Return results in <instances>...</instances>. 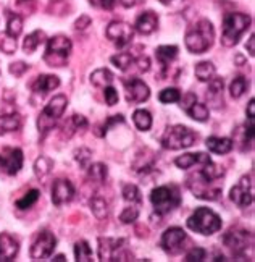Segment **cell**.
Here are the masks:
<instances>
[{
    "instance_id": "obj_1",
    "label": "cell",
    "mask_w": 255,
    "mask_h": 262,
    "mask_svg": "<svg viewBox=\"0 0 255 262\" xmlns=\"http://www.w3.org/2000/svg\"><path fill=\"white\" fill-rule=\"evenodd\" d=\"M213 39H215V29H213V25L208 21V19L203 18L188 31L184 44L189 52L203 54L212 47Z\"/></svg>"
},
{
    "instance_id": "obj_2",
    "label": "cell",
    "mask_w": 255,
    "mask_h": 262,
    "mask_svg": "<svg viewBox=\"0 0 255 262\" xmlns=\"http://www.w3.org/2000/svg\"><path fill=\"white\" fill-rule=\"evenodd\" d=\"M250 16L246 13H228L223 19V36L221 44L224 47H233L239 42L241 34L250 26Z\"/></svg>"
},
{
    "instance_id": "obj_3",
    "label": "cell",
    "mask_w": 255,
    "mask_h": 262,
    "mask_svg": "<svg viewBox=\"0 0 255 262\" xmlns=\"http://www.w3.org/2000/svg\"><path fill=\"white\" fill-rule=\"evenodd\" d=\"M188 227L196 231V233L210 236L221 228V219L218 214L213 212L208 207H199L196 212H194L188 219Z\"/></svg>"
},
{
    "instance_id": "obj_4",
    "label": "cell",
    "mask_w": 255,
    "mask_h": 262,
    "mask_svg": "<svg viewBox=\"0 0 255 262\" xmlns=\"http://www.w3.org/2000/svg\"><path fill=\"white\" fill-rule=\"evenodd\" d=\"M66 104L68 100L63 94L60 96H55L50 102L44 107V110L40 112L39 118H37V128H39V133H49L50 129H52L57 122L60 120V117L63 115L65 108H66Z\"/></svg>"
},
{
    "instance_id": "obj_5",
    "label": "cell",
    "mask_w": 255,
    "mask_h": 262,
    "mask_svg": "<svg viewBox=\"0 0 255 262\" xmlns=\"http://www.w3.org/2000/svg\"><path fill=\"white\" fill-rule=\"evenodd\" d=\"M150 203L160 215L170 214L181 203L179 191L176 186H158L150 193Z\"/></svg>"
},
{
    "instance_id": "obj_6",
    "label": "cell",
    "mask_w": 255,
    "mask_h": 262,
    "mask_svg": "<svg viewBox=\"0 0 255 262\" xmlns=\"http://www.w3.org/2000/svg\"><path fill=\"white\" fill-rule=\"evenodd\" d=\"M196 143V133L182 125L170 126L165 135L161 138V146L170 150H179V149H188Z\"/></svg>"
},
{
    "instance_id": "obj_7",
    "label": "cell",
    "mask_w": 255,
    "mask_h": 262,
    "mask_svg": "<svg viewBox=\"0 0 255 262\" xmlns=\"http://www.w3.org/2000/svg\"><path fill=\"white\" fill-rule=\"evenodd\" d=\"M71 41L66 36H54L49 39L44 60L50 67H63L71 54Z\"/></svg>"
},
{
    "instance_id": "obj_8",
    "label": "cell",
    "mask_w": 255,
    "mask_h": 262,
    "mask_svg": "<svg viewBox=\"0 0 255 262\" xmlns=\"http://www.w3.org/2000/svg\"><path fill=\"white\" fill-rule=\"evenodd\" d=\"M125 239L99 238V257L100 260H129V253L125 249Z\"/></svg>"
},
{
    "instance_id": "obj_9",
    "label": "cell",
    "mask_w": 255,
    "mask_h": 262,
    "mask_svg": "<svg viewBox=\"0 0 255 262\" xmlns=\"http://www.w3.org/2000/svg\"><path fill=\"white\" fill-rule=\"evenodd\" d=\"M215 180H208L200 172L188 178V186L194 193V196L205 201H215L221 194V186H212Z\"/></svg>"
},
{
    "instance_id": "obj_10",
    "label": "cell",
    "mask_w": 255,
    "mask_h": 262,
    "mask_svg": "<svg viewBox=\"0 0 255 262\" xmlns=\"http://www.w3.org/2000/svg\"><path fill=\"white\" fill-rule=\"evenodd\" d=\"M223 243L236 256H242V254H246L247 248L252 246L253 238L246 230H229L228 233L223 236Z\"/></svg>"
},
{
    "instance_id": "obj_11",
    "label": "cell",
    "mask_w": 255,
    "mask_h": 262,
    "mask_svg": "<svg viewBox=\"0 0 255 262\" xmlns=\"http://www.w3.org/2000/svg\"><path fill=\"white\" fill-rule=\"evenodd\" d=\"M57 246V238L54 233H50L49 230L40 231L37 239L33 243L31 246V257L34 260H40V259H45L50 254L54 253V249Z\"/></svg>"
},
{
    "instance_id": "obj_12",
    "label": "cell",
    "mask_w": 255,
    "mask_h": 262,
    "mask_svg": "<svg viewBox=\"0 0 255 262\" xmlns=\"http://www.w3.org/2000/svg\"><path fill=\"white\" fill-rule=\"evenodd\" d=\"M107 37L113 42L117 47H125L128 46L132 37H134V29L132 26H129L128 23L123 21H111L107 26Z\"/></svg>"
},
{
    "instance_id": "obj_13",
    "label": "cell",
    "mask_w": 255,
    "mask_h": 262,
    "mask_svg": "<svg viewBox=\"0 0 255 262\" xmlns=\"http://www.w3.org/2000/svg\"><path fill=\"white\" fill-rule=\"evenodd\" d=\"M23 167V150L21 149H4L0 152V172L5 175H16Z\"/></svg>"
},
{
    "instance_id": "obj_14",
    "label": "cell",
    "mask_w": 255,
    "mask_h": 262,
    "mask_svg": "<svg viewBox=\"0 0 255 262\" xmlns=\"http://www.w3.org/2000/svg\"><path fill=\"white\" fill-rule=\"evenodd\" d=\"M186 231L182 228H178V227H173V228H168L165 233H163L161 236V241L160 245L163 248V251L168 254H178L181 253V249L184 248L182 245H184L186 241Z\"/></svg>"
},
{
    "instance_id": "obj_15",
    "label": "cell",
    "mask_w": 255,
    "mask_h": 262,
    "mask_svg": "<svg viewBox=\"0 0 255 262\" xmlns=\"http://www.w3.org/2000/svg\"><path fill=\"white\" fill-rule=\"evenodd\" d=\"M231 201L239 207L250 206L253 201V189H252V181L249 177H242L239 183L231 189L229 193Z\"/></svg>"
},
{
    "instance_id": "obj_16",
    "label": "cell",
    "mask_w": 255,
    "mask_h": 262,
    "mask_svg": "<svg viewBox=\"0 0 255 262\" xmlns=\"http://www.w3.org/2000/svg\"><path fill=\"white\" fill-rule=\"evenodd\" d=\"M125 88H126V100L131 104L146 102V100L150 97L149 86L139 78H131L129 81L125 83Z\"/></svg>"
},
{
    "instance_id": "obj_17",
    "label": "cell",
    "mask_w": 255,
    "mask_h": 262,
    "mask_svg": "<svg viewBox=\"0 0 255 262\" xmlns=\"http://www.w3.org/2000/svg\"><path fill=\"white\" fill-rule=\"evenodd\" d=\"M75 196V186L69 180L65 178H58L54 181L52 186V203L55 206H62L69 203Z\"/></svg>"
},
{
    "instance_id": "obj_18",
    "label": "cell",
    "mask_w": 255,
    "mask_h": 262,
    "mask_svg": "<svg viewBox=\"0 0 255 262\" xmlns=\"http://www.w3.org/2000/svg\"><path fill=\"white\" fill-rule=\"evenodd\" d=\"M157 26H158V16L154 12H144L136 19V31L144 36L154 33Z\"/></svg>"
},
{
    "instance_id": "obj_19",
    "label": "cell",
    "mask_w": 255,
    "mask_h": 262,
    "mask_svg": "<svg viewBox=\"0 0 255 262\" xmlns=\"http://www.w3.org/2000/svg\"><path fill=\"white\" fill-rule=\"evenodd\" d=\"M16 254H18L16 239L13 236L7 235V233L0 235V260L2 262L13 260Z\"/></svg>"
},
{
    "instance_id": "obj_20",
    "label": "cell",
    "mask_w": 255,
    "mask_h": 262,
    "mask_svg": "<svg viewBox=\"0 0 255 262\" xmlns=\"http://www.w3.org/2000/svg\"><path fill=\"white\" fill-rule=\"evenodd\" d=\"M58 86H60L58 76H55V75H40V76H37V79L34 81L33 89L36 91L37 94L45 96V94L50 93V91L57 89Z\"/></svg>"
},
{
    "instance_id": "obj_21",
    "label": "cell",
    "mask_w": 255,
    "mask_h": 262,
    "mask_svg": "<svg viewBox=\"0 0 255 262\" xmlns=\"http://www.w3.org/2000/svg\"><path fill=\"white\" fill-rule=\"evenodd\" d=\"M212 162V159L208 154L205 152H197V154H184V156H179L176 160H175V164L178 168H182V170H186V168H191L192 165H196V164H208Z\"/></svg>"
},
{
    "instance_id": "obj_22",
    "label": "cell",
    "mask_w": 255,
    "mask_h": 262,
    "mask_svg": "<svg viewBox=\"0 0 255 262\" xmlns=\"http://www.w3.org/2000/svg\"><path fill=\"white\" fill-rule=\"evenodd\" d=\"M205 144L208 147V150L215 154H228L233 149V141L229 138H217V136H210L207 138Z\"/></svg>"
},
{
    "instance_id": "obj_23",
    "label": "cell",
    "mask_w": 255,
    "mask_h": 262,
    "mask_svg": "<svg viewBox=\"0 0 255 262\" xmlns=\"http://www.w3.org/2000/svg\"><path fill=\"white\" fill-rule=\"evenodd\" d=\"M21 128V117L18 114H10V115H2L0 117V136L7 133H12Z\"/></svg>"
},
{
    "instance_id": "obj_24",
    "label": "cell",
    "mask_w": 255,
    "mask_h": 262,
    "mask_svg": "<svg viewBox=\"0 0 255 262\" xmlns=\"http://www.w3.org/2000/svg\"><path fill=\"white\" fill-rule=\"evenodd\" d=\"M208 91H207V99L210 102H215L217 107L220 102H223V79L221 78H212L208 81Z\"/></svg>"
},
{
    "instance_id": "obj_25",
    "label": "cell",
    "mask_w": 255,
    "mask_h": 262,
    "mask_svg": "<svg viewBox=\"0 0 255 262\" xmlns=\"http://www.w3.org/2000/svg\"><path fill=\"white\" fill-rule=\"evenodd\" d=\"M113 81V73L107 68H99L90 75V83H92L96 88H107Z\"/></svg>"
},
{
    "instance_id": "obj_26",
    "label": "cell",
    "mask_w": 255,
    "mask_h": 262,
    "mask_svg": "<svg viewBox=\"0 0 255 262\" xmlns=\"http://www.w3.org/2000/svg\"><path fill=\"white\" fill-rule=\"evenodd\" d=\"M184 112L191 117V118H194V120H197V122H207L208 120V115H210V112H208V107L205 105V104H200V102H194L192 105H189Z\"/></svg>"
},
{
    "instance_id": "obj_27",
    "label": "cell",
    "mask_w": 255,
    "mask_h": 262,
    "mask_svg": "<svg viewBox=\"0 0 255 262\" xmlns=\"http://www.w3.org/2000/svg\"><path fill=\"white\" fill-rule=\"evenodd\" d=\"M132 120H134V125L139 131H149L152 126V115L149 110L139 108L132 114Z\"/></svg>"
},
{
    "instance_id": "obj_28",
    "label": "cell",
    "mask_w": 255,
    "mask_h": 262,
    "mask_svg": "<svg viewBox=\"0 0 255 262\" xmlns=\"http://www.w3.org/2000/svg\"><path fill=\"white\" fill-rule=\"evenodd\" d=\"M44 39H45L44 31H34L31 34H28L26 39H25V42H23V50L26 54H33L34 50L44 42Z\"/></svg>"
},
{
    "instance_id": "obj_29",
    "label": "cell",
    "mask_w": 255,
    "mask_h": 262,
    "mask_svg": "<svg viewBox=\"0 0 255 262\" xmlns=\"http://www.w3.org/2000/svg\"><path fill=\"white\" fill-rule=\"evenodd\" d=\"M176 57H178V47L176 46H160L157 49V58L163 67H167Z\"/></svg>"
},
{
    "instance_id": "obj_30",
    "label": "cell",
    "mask_w": 255,
    "mask_h": 262,
    "mask_svg": "<svg viewBox=\"0 0 255 262\" xmlns=\"http://www.w3.org/2000/svg\"><path fill=\"white\" fill-rule=\"evenodd\" d=\"M52 168H54V162H52V159H49L45 156H40L36 162H34V173L37 178H45L50 172H52Z\"/></svg>"
},
{
    "instance_id": "obj_31",
    "label": "cell",
    "mask_w": 255,
    "mask_h": 262,
    "mask_svg": "<svg viewBox=\"0 0 255 262\" xmlns=\"http://www.w3.org/2000/svg\"><path fill=\"white\" fill-rule=\"evenodd\" d=\"M196 76L199 81L207 83L210 79L215 76V65L212 62H200L196 65Z\"/></svg>"
},
{
    "instance_id": "obj_32",
    "label": "cell",
    "mask_w": 255,
    "mask_h": 262,
    "mask_svg": "<svg viewBox=\"0 0 255 262\" xmlns=\"http://www.w3.org/2000/svg\"><path fill=\"white\" fill-rule=\"evenodd\" d=\"M90 210H92V214L99 220H104L108 217V203L104 198L96 196L92 201H90Z\"/></svg>"
},
{
    "instance_id": "obj_33",
    "label": "cell",
    "mask_w": 255,
    "mask_h": 262,
    "mask_svg": "<svg viewBox=\"0 0 255 262\" xmlns=\"http://www.w3.org/2000/svg\"><path fill=\"white\" fill-rule=\"evenodd\" d=\"M23 31V19L19 15L8 13V23H7V34L12 37H18Z\"/></svg>"
},
{
    "instance_id": "obj_34",
    "label": "cell",
    "mask_w": 255,
    "mask_h": 262,
    "mask_svg": "<svg viewBox=\"0 0 255 262\" xmlns=\"http://www.w3.org/2000/svg\"><path fill=\"white\" fill-rule=\"evenodd\" d=\"M87 175L92 181H97V183H102V181L107 180V175H108V170H107V165L104 164H92V165H87Z\"/></svg>"
},
{
    "instance_id": "obj_35",
    "label": "cell",
    "mask_w": 255,
    "mask_h": 262,
    "mask_svg": "<svg viewBox=\"0 0 255 262\" xmlns=\"http://www.w3.org/2000/svg\"><path fill=\"white\" fill-rule=\"evenodd\" d=\"M75 257L78 262H90L92 260V249L87 241H78L75 245Z\"/></svg>"
},
{
    "instance_id": "obj_36",
    "label": "cell",
    "mask_w": 255,
    "mask_h": 262,
    "mask_svg": "<svg viewBox=\"0 0 255 262\" xmlns=\"http://www.w3.org/2000/svg\"><path fill=\"white\" fill-rule=\"evenodd\" d=\"M123 199L129 204L139 206L142 203V196H141L139 188L136 185H125L123 186Z\"/></svg>"
},
{
    "instance_id": "obj_37",
    "label": "cell",
    "mask_w": 255,
    "mask_h": 262,
    "mask_svg": "<svg viewBox=\"0 0 255 262\" xmlns=\"http://www.w3.org/2000/svg\"><path fill=\"white\" fill-rule=\"evenodd\" d=\"M247 88H249L247 79L244 76H236L233 79V83L229 84V93L234 99H239L247 91Z\"/></svg>"
},
{
    "instance_id": "obj_38",
    "label": "cell",
    "mask_w": 255,
    "mask_h": 262,
    "mask_svg": "<svg viewBox=\"0 0 255 262\" xmlns=\"http://www.w3.org/2000/svg\"><path fill=\"white\" fill-rule=\"evenodd\" d=\"M134 57H132L131 54L128 52H121L118 55H113L111 57V63H113L118 70H121V72H125V70H128L132 63H134Z\"/></svg>"
},
{
    "instance_id": "obj_39",
    "label": "cell",
    "mask_w": 255,
    "mask_h": 262,
    "mask_svg": "<svg viewBox=\"0 0 255 262\" xmlns=\"http://www.w3.org/2000/svg\"><path fill=\"white\" fill-rule=\"evenodd\" d=\"M39 196H40L39 189H31V191H28L26 196H23L19 201H16V207H18V209H21V210L33 207V206L37 203Z\"/></svg>"
},
{
    "instance_id": "obj_40",
    "label": "cell",
    "mask_w": 255,
    "mask_h": 262,
    "mask_svg": "<svg viewBox=\"0 0 255 262\" xmlns=\"http://www.w3.org/2000/svg\"><path fill=\"white\" fill-rule=\"evenodd\" d=\"M158 100L161 104H175L181 100V93L176 88H167L158 94Z\"/></svg>"
},
{
    "instance_id": "obj_41",
    "label": "cell",
    "mask_w": 255,
    "mask_h": 262,
    "mask_svg": "<svg viewBox=\"0 0 255 262\" xmlns=\"http://www.w3.org/2000/svg\"><path fill=\"white\" fill-rule=\"evenodd\" d=\"M0 50L7 55H12L16 52V39L5 34H0Z\"/></svg>"
},
{
    "instance_id": "obj_42",
    "label": "cell",
    "mask_w": 255,
    "mask_h": 262,
    "mask_svg": "<svg viewBox=\"0 0 255 262\" xmlns=\"http://www.w3.org/2000/svg\"><path fill=\"white\" fill-rule=\"evenodd\" d=\"M139 217V207L131 204L129 207H126L123 212L120 215V220L123 222V224H132V222H136Z\"/></svg>"
},
{
    "instance_id": "obj_43",
    "label": "cell",
    "mask_w": 255,
    "mask_h": 262,
    "mask_svg": "<svg viewBox=\"0 0 255 262\" xmlns=\"http://www.w3.org/2000/svg\"><path fill=\"white\" fill-rule=\"evenodd\" d=\"M90 156H92V152H90V150L86 149V147H79L75 152V159L78 160V164L81 167H84V168H87V165L90 162Z\"/></svg>"
},
{
    "instance_id": "obj_44",
    "label": "cell",
    "mask_w": 255,
    "mask_h": 262,
    "mask_svg": "<svg viewBox=\"0 0 255 262\" xmlns=\"http://www.w3.org/2000/svg\"><path fill=\"white\" fill-rule=\"evenodd\" d=\"M207 257V251L203 248H192L189 253L186 254V262H202Z\"/></svg>"
},
{
    "instance_id": "obj_45",
    "label": "cell",
    "mask_w": 255,
    "mask_h": 262,
    "mask_svg": "<svg viewBox=\"0 0 255 262\" xmlns=\"http://www.w3.org/2000/svg\"><path fill=\"white\" fill-rule=\"evenodd\" d=\"M123 122H125L123 115H113V117H111V118H108V120H107V123H105L104 126L100 128L102 131H99L97 135H99V136H105L110 126H113V125H117V123H123Z\"/></svg>"
},
{
    "instance_id": "obj_46",
    "label": "cell",
    "mask_w": 255,
    "mask_h": 262,
    "mask_svg": "<svg viewBox=\"0 0 255 262\" xmlns=\"http://www.w3.org/2000/svg\"><path fill=\"white\" fill-rule=\"evenodd\" d=\"M104 89H105L104 94H105V102H107V105H110V107L115 105L118 102V93H117V89L111 88V86H107Z\"/></svg>"
},
{
    "instance_id": "obj_47",
    "label": "cell",
    "mask_w": 255,
    "mask_h": 262,
    "mask_svg": "<svg viewBox=\"0 0 255 262\" xmlns=\"http://www.w3.org/2000/svg\"><path fill=\"white\" fill-rule=\"evenodd\" d=\"M8 70H10V73H12V75H15V76H21V75L26 72V70H28V65H26L25 62L10 63Z\"/></svg>"
},
{
    "instance_id": "obj_48",
    "label": "cell",
    "mask_w": 255,
    "mask_h": 262,
    "mask_svg": "<svg viewBox=\"0 0 255 262\" xmlns=\"http://www.w3.org/2000/svg\"><path fill=\"white\" fill-rule=\"evenodd\" d=\"M71 123H73V126L76 129H84L89 125L86 117H83V115H73V117H71Z\"/></svg>"
},
{
    "instance_id": "obj_49",
    "label": "cell",
    "mask_w": 255,
    "mask_h": 262,
    "mask_svg": "<svg viewBox=\"0 0 255 262\" xmlns=\"http://www.w3.org/2000/svg\"><path fill=\"white\" fill-rule=\"evenodd\" d=\"M90 23H92V19H90L87 15H83V16H79V18L76 19L75 28L78 29V31H83V29H86L87 26H90Z\"/></svg>"
},
{
    "instance_id": "obj_50",
    "label": "cell",
    "mask_w": 255,
    "mask_h": 262,
    "mask_svg": "<svg viewBox=\"0 0 255 262\" xmlns=\"http://www.w3.org/2000/svg\"><path fill=\"white\" fill-rule=\"evenodd\" d=\"M90 4H94V5H99V7L105 8V10H111V8L115 7L117 0H90Z\"/></svg>"
},
{
    "instance_id": "obj_51",
    "label": "cell",
    "mask_w": 255,
    "mask_h": 262,
    "mask_svg": "<svg viewBox=\"0 0 255 262\" xmlns=\"http://www.w3.org/2000/svg\"><path fill=\"white\" fill-rule=\"evenodd\" d=\"M134 62L139 65L141 72H149V70H150V60H149V57H139L137 60H134Z\"/></svg>"
},
{
    "instance_id": "obj_52",
    "label": "cell",
    "mask_w": 255,
    "mask_h": 262,
    "mask_svg": "<svg viewBox=\"0 0 255 262\" xmlns=\"http://www.w3.org/2000/svg\"><path fill=\"white\" fill-rule=\"evenodd\" d=\"M196 100H197L196 94H192V93H189V94H186V96H184V99H182V100H181V107H182V108H184V110H186V108H188L189 105H192L194 102H196Z\"/></svg>"
},
{
    "instance_id": "obj_53",
    "label": "cell",
    "mask_w": 255,
    "mask_h": 262,
    "mask_svg": "<svg viewBox=\"0 0 255 262\" xmlns=\"http://www.w3.org/2000/svg\"><path fill=\"white\" fill-rule=\"evenodd\" d=\"M247 117L249 120H253L255 117V99H250V102L247 105Z\"/></svg>"
},
{
    "instance_id": "obj_54",
    "label": "cell",
    "mask_w": 255,
    "mask_h": 262,
    "mask_svg": "<svg viewBox=\"0 0 255 262\" xmlns=\"http://www.w3.org/2000/svg\"><path fill=\"white\" fill-rule=\"evenodd\" d=\"M253 44H255V36H253V34H250L249 42H247V50H249L250 57H253V55H255V47H253Z\"/></svg>"
},
{
    "instance_id": "obj_55",
    "label": "cell",
    "mask_w": 255,
    "mask_h": 262,
    "mask_svg": "<svg viewBox=\"0 0 255 262\" xmlns=\"http://www.w3.org/2000/svg\"><path fill=\"white\" fill-rule=\"evenodd\" d=\"M120 4L123 5L125 8H131V7H134L137 4V0H120Z\"/></svg>"
},
{
    "instance_id": "obj_56",
    "label": "cell",
    "mask_w": 255,
    "mask_h": 262,
    "mask_svg": "<svg viewBox=\"0 0 255 262\" xmlns=\"http://www.w3.org/2000/svg\"><path fill=\"white\" fill-rule=\"evenodd\" d=\"M158 2L163 4V5H175V4L181 2V0H158Z\"/></svg>"
},
{
    "instance_id": "obj_57",
    "label": "cell",
    "mask_w": 255,
    "mask_h": 262,
    "mask_svg": "<svg viewBox=\"0 0 255 262\" xmlns=\"http://www.w3.org/2000/svg\"><path fill=\"white\" fill-rule=\"evenodd\" d=\"M52 260H54V262H63V260H66V259H65V256H63V254H58V256H55Z\"/></svg>"
},
{
    "instance_id": "obj_58",
    "label": "cell",
    "mask_w": 255,
    "mask_h": 262,
    "mask_svg": "<svg viewBox=\"0 0 255 262\" xmlns=\"http://www.w3.org/2000/svg\"><path fill=\"white\" fill-rule=\"evenodd\" d=\"M236 58H238V62H239V63H244V58H242L241 55H238Z\"/></svg>"
},
{
    "instance_id": "obj_59",
    "label": "cell",
    "mask_w": 255,
    "mask_h": 262,
    "mask_svg": "<svg viewBox=\"0 0 255 262\" xmlns=\"http://www.w3.org/2000/svg\"><path fill=\"white\" fill-rule=\"evenodd\" d=\"M54 2H60V0H54Z\"/></svg>"
}]
</instances>
